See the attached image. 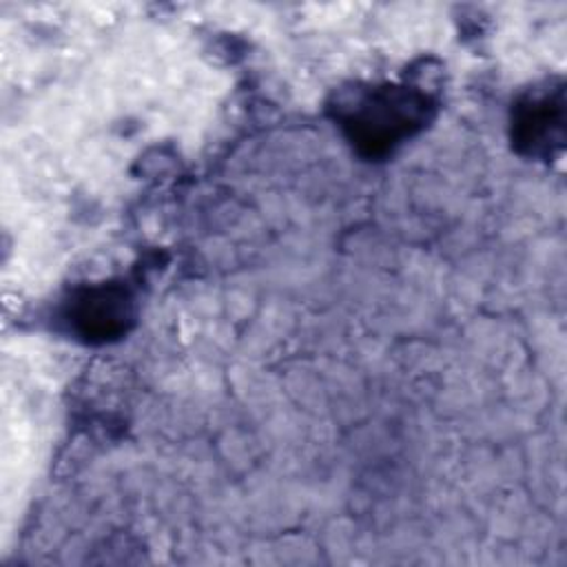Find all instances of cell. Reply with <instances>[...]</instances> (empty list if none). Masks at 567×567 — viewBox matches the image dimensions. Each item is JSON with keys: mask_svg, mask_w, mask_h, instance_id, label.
Instances as JSON below:
<instances>
[{"mask_svg": "<svg viewBox=\"0 0 567 567\" xmlns=\"http://www.w3.org/2000/svg\"><path fill=\"white\" fill-rule=\"evenodd\" d=\"M563 89H545L518 102L514 115V137L529 155H551L563 144Z\"/></svg>", "mask_w": 567, "mask_h": 567, "instance_id": "cell-3", "label": "cell"}, {"mask_svg": "<svg viewBox=\"0 0 567 567\" xmlns=\"http://www.w3.org/2000/svg\"><path fill=\"white\" fill-rule=\"evenodd\" d=\"M66 317L82 337L106 341L133 321V297L120 284L91 286L71 301Z\"/></svg>", "mask_w": 567, "mask_h": 567, "instance_id": "cell-2", "label": "cell"}, {"mask_svg": "<svg viewBox=\"0 0 567 567\" xmlns=\"http://www.w3.org/2000/svg\"><path fill=\"white\" fill-rule=\"evenodd\" d=\"M334 109L339 126L359 153L379 157L421 131L434 106L416 89L383 84L354 89L341 95Z\"/></svg>", "mask_w": 567, "mask_h": 567, "instance_id": "cell-1", "label": "cell"}]
</instances>
